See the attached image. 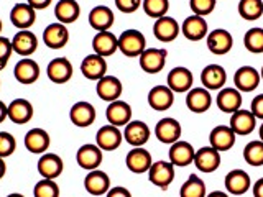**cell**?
I'll return each instance as SVG.
<instances>
[{
    "mask_svg": "<svg viewBox=\"0 0 263 197\" xmlns=\"http://www.w3.org/2000/svg\"><path fill=\"white\" fill-rule=\"evenodd\" d=\"M146 49L145 35L138 30H125L119 36V51L127 57H140Z\"/></svg>",
    "mask_w": 263,
    "mask_h": 197,
    "instance_id": "obj_1",
    "label": "cell"
},
{
    "mask_svg": "<svg viewBox=\"0 0 263 197\" xmlns=\"http://www.w3.org/2000/svg\"><path fill=\"white\" fill-rule=\"evenodd\" d=\"M168 51L163 48H146L145 51L140 54L138 63L140 68L148 74H158L166 66Z\"/></svg>",
    "mask_w": 263,
    "mask_h": 197,
    "instance_id": "obj_2",
    "label": "cell"
},
{
    "mask_svg": "<svg viewBox=\"0 0 263 197\" xmlns=\"http://www.w3.org/2000/svg\"><path fill=\"white\" fill-rule=\"evenodd\" d=\"M148 179L161 191H166L168 186L175 181V164L171 161H156L148 169Z\"/></svg>",
    "mask_w": 263,
    "mask_h": 197,
    "instance_id": "obj_3",
    "label": "cell"
},
{
    "mask_svg": "<svg viewBox=\"0 0 263 197\" xmlns=\"http://www.w3.org/2000/svg\"><path fill=\"white\" fill-rule=\"evenodd\" d=\"M166 82H168L166 86L175 94H184V92H189V90L193 89L194 76L187 68H184V66H176V68H173L170 71Z\"/></svg>",
    "mask_w": 263,
    "mask_h": 197,
    "instance_id": "obj_4",
    "label": "cell"
},
{
    "mask_svg": "<svg viewBox=\"0 0 263 197\" xmlns=\"http://www.w3.org/2000/svg\"><path fill=\"white\" fill-rule=\"evenodd\" d=\"M220 161H222L220 151H217L216 148H212L209 145V146H202V148H199V150L196 151L193 163L201 172L209 174V172H214V171L219 169Z\"/></svg>",
    "mask_w": 263,
    "mask_h": 197,
    "instance_id": "obj_5",
    "label": "cell"
},
{
    "mask_svg": "<svg viewBox=\"0 0 263 197\" xmlns=\"http://www.w3.org/2000/svg\"><path fill=\"white\" fill-rule=\"evenodd\" d=\"M179 33H181V25L173 16L164 15L161 18L155 20L153 35L161 43H171V41H175L179 36Z\"/></svg>",
    "mask_w": 263,
    "mask_h": 197,
    "instance_id": "obj_6",
    "label": "cell"
},
{
    "mask_svg": "<svg viewBox=\"0 0 263 197\" xmlns=\"http://www.w3.org/2000/svg\"><path fill=\"white\" fill-rule=\"evenodd\" d=\"M181 133H183V128H181V123L176 119L171 117H164L161 119L155 127V135L158 138V142L164 145H173L176 143L178 140H181Z\"/></svg>",
    "mask_w": 263,
    "mask_h": 197,
    "instance_id": "obj_7",
    "label": "cell"
},
{
    "mask_svg": "<svg viewBox=\"0 0 263 197\" xmlns=\"http://www.w3.org/2000/svg\"><path fill=\"white\" fill-rule=\"evenodd\" d=\"M150 135H152L150 127L142 120H130L125 125V130H123V138L134 148L143 146L150 140Z\"/></svg>",
    "mask_w": 263,
    "mask_h": 197,
    "instance_id": "obj_8",
    "label": "cell"
},
{
    "mask_svg": "<svg viewBox=\"0 0 263 197\" xmlns=\"http://www.w3.org/2000/svg\"><path fill=\"white\" fill-rule=\"evenodd\" d=\"M123 133L119 127L114 125H104L97 130L96 133V145L101 148L102 151H114L122 145Z\"/></svg>",
    "mask_w": 263,
    "mask_h": 197,
    "instance_id": "obj_9",
    "label": "cell"
},
{
    "mask_svg": "<svg viewBox=\"0 0 263 197\" xmlns=\"http://www.w3.org/2000/svg\"><path fill=\"white\" fill-rule=\"evenodd\" d=\"M260 72L253 66H242L234 74V84L235 89L240 92H252L260 86Z\"/></svg>",
    "mask_w": 263,
    "mask_h": 197,
    "instance_id": "obj_10",
    "label": "cell"
},
{
    "mask_svg": "<svg viewBox=\"0 0 263 197\" xmlns=\"http://www.w3.org/2000/svg\"><path fill=\"white\" fill-rule=\"evenodd\" d=\"M125 164H127V169L134 172V174H145V172H148V169L152 168L153 160H152L150 151H146L145 148L138 146L127 153Z\"/></svg>",
    "mask_w": 263,
    "mask_h": 197,
    "instance_id": "obj_11",
    "label": "cell"
},
{
    "mask_svg": "<svg viewBox=\"0 0 263 197\" xmlns=\"http://www.w3.org/2000/svg\"><path fill=\"white\" fill-rule=\"evenodd\" d=\"M208 49L212 54H227L234 46V36L224 28H216L208 33Z\"/></svg>",
    "mask_w": 263,
    "mask_h": 197,
    "instance_id": "obj_12",
    "label": "cell"
},
{
    "mask_svg": "<svg viewBox=\"0 0 263 197\" xmlns=\"http://www.w3.org/2000/svg\"><path fill=\"white\" fill-rule=\"evenodd\" d=\"M122 90L123 86L119 77L115 76H104L102 79L97 81V86H96V92L99 95V98L104 102H114V101H119L120 95H122Z\"/></svg>",
    "mask_w": 263,
    "mask_h": 197,
    "instance_id": "obj_13",
    "label": "cell"
},
{
    "mask_svg": "<svg viewBox=\"0 0 263 197\" xmlns=\"http://www.w3.org/2000/svg\"><path fill=\"white\" fill-rule=\"evenodd\" d=\"M102 150L97 145L92 143H86L82 145L78 153H76V161L82 169L92 171V169H99V166L102 164Z\"/></svg>",
    "mask_w": 263,
    "mask_h": 197,
    "instance_id": "obj_14",
    "label": "cell"
},
{
    "mask_svg": "<svg viewBox=\"0 0 263 197\" xmlns=\"http://www.w3.org/2000/svg\"><path fill=\"white\" fill-rule=\"evenodd\" d=\"M81 72L82 76L89 81H99L107 76V61L105 57L99 56L96 53L87 54L81 63Z\"/></svg>",
    "mask_w": 263,
    "mask_h": 197,
    "instance_id": "obj_15",
    "label": "cell"
},
{
    "mask_svg": "<svg viewBox=\"0 0 263 197\" xmlns=\"http://www.w3.org/2000/svg\"><path fill=\"white\" fill-rule=\"evenodd\" d=\"M229 127L234 130V133L238 136H247L257 127V119L250 110H237L234 113H230V123Z\"/></svg>",
    "mask_w": 263,
    "mask_h": 197,
    "instance_id": "obj_16",
    "label": "cell"
},
{
    "mask_svg": "<svg viewBox=\"0 0 263 197\" xmlns=\"http://www.w3.org/2000/svg\"><path fill=\"white\" fill-rule=\"evenodd\" d=\"M237 135L229 125H217L211 130L209 133V143L212 148H216L217 151H229L232 150L235 145Z\"/></svg>",
    "mask_w": 263,
    "mask_h": 197,
    "instance_id": "obj_17",
    "label": "cell"
},
{
    "mask_svg": "<svg viewBox=\"0 0 263 197\" xmlns=\"http://www.w3.org/2000/svg\"><path fill=\"white\" fill-rule=\"evenodd\" d=\"M72 72V64L68 57H54L46 68L48 79L54 84H66L68 81H71Z\"/></svg>",
    "mask_w": 263,
    "mask_h": 197,
    "instance_id": "obj_18",
    "label": "cell"
},
{
    "mask_svg": "<svg viewBox=\"0 0 263 197\" xmlns=\"http://www.w3.org/2000/svg\"><path fill=\"white\" fill-rule=\"evenodd\" d=\"M69 41V31L66 28V25L56 22L48 25L43 31V43L49 49H61L68 45Z\"/></svg>",
    "mask_w": 263,
    "mask_h": 197,
    "instance_id": "obj_19",
    "label": "cell"
},
{
    "mask_svg": "<svg viewBox=\"0 0 263 197\" xmlns=\"http://www.w3.org/2000/svg\"><path fill=\"white\" fill-rule=\"evenodd\" d=\"M181 33H183L184 38H187L189 41H201L208 36V33H209L208 22L204 20V16L193 13L183 22V25H181Z\"/></svg>",
    "mask_w": 263,
    "mask_h": 197,
    "instance_id": "obj_20",
    "label": "cell"
},
{
    "mask_svg": "<svg viewBox=\"0 0 263 197\" xmlns=\"http://www.w3.org/2000/svg\"><path fill=\"white\" fill-rule=\"evenodd\" d=\"M105 117H107V122H109V125H114V127H125L127 123L132 120V107L130 104H127L125 101H114L109 104L105 110Z\"/></svg>",
    "mask_w": 263,
    "mask_h": 197,
    "instance_id": "obj_21",
    "label": "cell"
},
{
    "mask_svg": "<svg viewBox=\"0 0 263 197\" xmlns=\"http://www.w3.org/2000/svg\"><path fill=\"white\" fill-rule=\"evenodd\" d=\"M175 104V92L168 86H155L148 92V105L156 112H164Z\"/></svg>",
    "mask_w": 263,
    "mask_h": 197,
    "instance_id": "obj_22",
    "label": "cell"
},
{
    "mask_svg": "<svg viewBox=\"0 0 263 197\" xmlns=\"http://www.w3.org/2000/svg\"><path fill=\"white\" fill-rule=\"evenodd\" d=\"M12 48L13 53H16L18 56L30 57L38 48V38L30 30H20L18 33H15V36L12 40Z\"/></svg>",
    "mask_w": 263,
    "mask_h": 197,
    "instance_id": "obj_23",
    "label": "cell"
},
{
    "mask_svg": "<svg viewBox=\"0 0 263 197\" xmlns=\"http://www.w3.org/2000/svg\"><path fill=\"white\" fill-rule=\"evenodd\" d=\"M212 97L211 90L204 87H193L186 95V107L193 113H204L211 109Z\"/></svg>",
    "mask_w": 263,
    "mask_h": 197,
    "instance_id": "obj_24",
    "label": "cell"
},
{
    "mask_svg": "<svg viewBox=\"0 0 263 197\" xmlns=\"http://www.w3.org/2000/svg\"><path fill=\"white\" fill-rule=\"evenodd\" d=\"M69 119L72 122V125H76L79 128H86L89 125H92V123L96 122L94 105L86 102V101L76 102L69 110Z\"/></svg>",
    "mask_w": 263,
    "mask_h": 197,
    "instance_id": "obj_25",
    "label": "cell"
},
{
    "mask_svg": "<svg viewBox=\"0 0 263 197\" xmlns=\"http://www.w3.org/2000/svg\"><path fill=\"white\" fill-rule=\"evenodd\" d=\"M226 81H227V72L220 64H209L201 72L202 87L208 90H220L226 86Z\"/></svg>",
    "mask_w": 263,
    "mask_h": 197,
    "instance_id": "obj_26",
    "label": "cell"
},
{
    "mask_svg": "<svg viewBox=\"0 0 263 197\" xmlns=\"http://www.w3.org/2000/svg\"><path fill=\"white\" fill-rule=\"evenodd\" d=\"M216 102L220 112L224 113H234L237 110H240L242 107V92L237 90L235 87H224L219 90V94L216 97Z\"/></svg>",
    "mask_w": 263,
    "mask_h": 197,
    "instance_id": "obj_27",
    "label": "cell"
},
{
    "mask_svg": "<svg viewBox=\"0 0 263 197\" xmlns=\"http://www.w3.org/2000/svg\"><path fill=\"white\" fill-rule=\"evenodd\" d=\"M13 76L23 86L35 84L40 77V66L36 61L30 60V57H25V60H20L15 64Z\"/></svg>",
    "mask_w": 263,
    "mask_h": 197,
    "instance_id": "obj_28",
    "label": "cell"
},
{
    "mask_svg": "<svg viewBox=\"0 0 263 197\" xmlns=\"http://www.w3.org/2000/svg\"><path fill=\"white\" fill-rule=\"evenodd\" d=\"M64 169V163L61 160V156H58L56 153H43L38 161V172L41 178L45 179H56L58 176H61V172Z\"/></svg>",
    "mask_w": 263,
    "mask_h": 197,
    "instance_id": "obj_29",
    "label": "cell"
},
{
    "mask_svg": "<svg viewBox=\"0 0 263 197\" xmlns=\"http://www.w3.org/2000/svg\"><path fill=\"white\" fill-rule=\"evenodd\" d=\"M84 187L89 194L92 195H104L110 189V178L107 172L101 169L89 171V174L84 178Z\"/></svg>",
    "mask_w": 263,
    "mask_h": 197,
    "instance_id": "obj_30",
    "label": "cell"
},
{
    "mask_svg": "<svg viewBox=\"0 0 263 197\" xmlns=\"http://www.w3.org/2000/svg\"><path fill=\"white\" fill-rule=\"evenodd\" d=\"M226 191L234 195H242L250 189V176L243 169H232L224 179Z\"/></svg>",
    "mask_w": 263,
    "mask_h": 197,
    "instance_id": "obj_31",
    "label": "cell"
},
{
    "mask_svg": "<svg viewBox=\"0 0 263 197\" xmlns=\"http://www.w3.org/2000/svg\"><path fill=\"white\" fill-rule=\"evenodd\" d=\"M170 146H171L170 148V161L175 164V166H189V164H193L196 150L191 143L178 140L176 143H173Z\"/></svg>",
    "mask_w": 263,
    "mask_h": 197,
    "instance_id": "obj_32",
    "label": "cell"
},
{
    "mask_svg": "<svg viewBox=\"0 0 263 197\" xmlns=\"http://www.w3.org/2000/svg\"><path fill=\"white\" fill-rule=\"evenodd\" d=\"M92 49L96 54L109 57L119 49V38L110 31H97L92 38Z\"/></svg>",
    "mask_w": 263,
    "mask_h": 197,
    "instance_id": "obj_33",
    "label": "cell"
},
{
    "mask_svg": "<svg viewBox=\"0 0 263 197\" xmlns=\"http://www.w3.org/2000/svg\"><path fill=\"white\" fill-rule=\"evenodd\" d=\"M36 10L28 4H16L10 12V22L18 30H30L35 25Z\"/></svg>",
    "mask_w": 263,
    "mask_h": 197,
    "instance_id": "obj_34",
    "label": "cell"
},
{
    "mask_svg": "<svg viewBox=\"0 0 263 197\" xmlns=\"http://www.w3.org/2000/svg\"><path fill=\"white\" fill-rule=\"evenodd\" d=\"M49 145H51V138H49L48 131L43 128H31L27 135H25V146L33 154H43L48 151Z\"/></svg>",
    "mask_w": 263,
    "mask_h": 197,
    "instance_id": "obj_35",
    "label": "cell"
},
{
    "mask_svg": "<svg viewBox=\"0 0 263 197\" xmlns=\"http://www.w3.org/2000/svg\"><path fill=\"white\" fill-rule=\"evenodd\" d=\"M115 22V15L109 7L97 5L89 12V25L96 31H109Z\"/></svg>",
    "mask_w": 263,
    "mask_h": 197,
    "instance_id": "obj_36",
    "label": "cell"
},
{
    "mask_svg": "<svg viewBox=\"0 0 263 197\" xmlns=\"http://www.w3.org/2000/svg\"><path fill=\"white\" fill-rule=\"evenodd\" d=\"M8 119L16 125H25L33 119V105L27 98H13L8 104Z\"/></svg>",
    "mask_w": 263,
    "mask_h": 197,
    "instance_id": "obj_37",
    "label": "cell"
},
{
    "mask_svg": "<svg viewBox=\"0 0 263 197\" xmlns=\"http://www.w3.org/2000/svg\"><path fill=\"white\" fill-rule=\"evenodd\" d=\"M81 15V7L76 0H60L54 5V16L63 25L74 23Z\"/></svg>",
    "mask_w": 263,
    "mask_h": 197,
    "instance_id": "obj_38",
    "label": "cell"
},
{
    "mask_svg": "<svg viewBox=\"0 0 263 197\" xmlns=\"http://www.w3.org/2000/svg\"><path fill=\"white\" fill-rule=\"evenodd\" d=\"M238 15L247 22H255L263 15V0H240Z\"/></svg>",
    "mask_w": 263,
    "mask_h": 197,
    "instance_id": "obj_39",
    "label": "cell"
},
{
    "mask_svg": "<svg viewBox=\"0 0 263 197\" xmlns=\"http://www.w3.org/2000/svg\"><path fill=\"white\" fill-rule=\"evenodd\" d=\"M205 184L201 178H197L196 174H191L187 178L186 183L181 186L179 197H205Z\"/></svg>",
    "mask_w": 263,
    "mask_h": 197,
    "instance_id": "obj_40",
    "label": "cell"
},
{
    "mask_svg": "<svg viewBox=\"0 0 263 197\" xmlns=\"http://www.w3.org/2000/svg\"><path fill=\"white\" fill-rule=\"evenodd\" d=\"M243 160L250 166H263V142L253 140L243 148Z\"/></svg>",
    "mask_w": 263,
    "mask_h": 197,
    "instance_id": "obj_41",
    "label": "cell"
},
{
    "mask_svg": "<svg viewBox=\"0 0 263 197\" xmlns=\"http://www.w3.org/2000/svg\"><path fill=\"white\" fill-rule=\"evenodd\" d=\"M243 45L247 48V51H250L253 54L263 53V28H250L245 33L243 36Z\"/></svg>",
    "mask_w": 263,
    "mask_h": 197,
    "instance_id": "obj_42",
    "label": "cell"
},
{
    "mask_svg": "<svg viewBox=\"0 0 263 197\" xmlns=\"http://www.w3.org/2000/svg\"><path fill=\"white\" fill-rule=\"evenodd\" d=\"M142 8L145 10V13L150 16V18L158 20V18H161V16H164L168 13L170 0H143Z\"/></svg>",
    "mask_w": 263,
    "mask_h": 197,
    "instance_id": "obj_43",
    "label": "cell"
},
{
    "mask_svg": "<svg viewBox=\"0 0 263 197\" xmlns=\"http://www.w3.org/2000/svg\"><path fill=\"white\" fill-rule=\"evenodd\" d=\"M35 197H60V186L54 183V179H41L33 187Z\"/></svg>",
    "mask_w": 263,
    "mask_h": 197,
    "instance_id": "obj_44",
    "label": "cell"
},
{
    "mask_svg": "<svg viewBox=\"0 0 263 197\" xmlns=\"http://www.w3.org/2000/svg\"><path fill=\"white\" fill-rule=\"evenodd\" d=\"M16 150V140L8 131H0V158H8Z\"/></svg>",
    "mask_w": 263,
    "mask_h": 197,
    "instance_id": "obj_45",
    "label": "cell"
},
{
    "mask_svg": "<svg viewBox=\"0 0 263 197\" xmlns=\"http://www.w3.org/2000/svg\"><path fill=\"white\" fill-rule=\"evenodd\" d=\"M189 7L194 15L205 16L214 12L216 8V0H189Z\"/></svg>",
    "mask_w": 263,
    "mask_h": 197,
    "instance_id": "obj_46",
    "label": "cell"
},
{
    "mask_svg": "<svg viewBox=\"0 0 263 197\" xmlns=\"http://www.w3.org/2000/svg\"><path fill=\"white\" fill-rule=\"evenodd\" d=\"M143 0H115V7L122 13H135L142 7Z\"/></svg>",
    "mask_w": 263,
    "mask_h": 197,
    "instance_id": "obj_47",
    "label": "cell"
},
{
    "mask_svg": "<svg viewBox=\"0 0 263 197\" xmlns=\"http://www.w3.org/2000/svg\"><path fill=\"white\" fill-rule=\"evenodd\" d=\"M12 53H13L12 40H8L5 36H0V60H2V61H8V60H10Z\"/></svg>",
    "mask_w": 263,
    "mask_h": 197,
    "instance_id": "obj_48",
    "label": "cell"
},
{
    "mask_svg": "<svg viewBox=\"0 0 263 197\" xmlns=\"http://www.w3.org/2000/svg\"><path fill=\"white\" fill-rule=\"evenodd\" d=\"M250 112L255 115V119L257 120H263V94H258L252 101Z\"/></svg>",
    "mask_w": 263,
    "mask_h": 197,
    "instance_id": "obj_49",
    "label": "cell"
},
{
    "mask_svg": "<svg viewBox=\"0 0 263 197\" xmlns=\"http://www.w3.org/2000/svg\"><path fill=\"white\" fill-rule=\"evenodd\" d=\"M105 197H132V194H130V191L127 187L117 186L114 189H109V192L105 194Z\"/></svg>",
    "mask_w": 263,
    "mask_h": 197,
    "instance_id": "obj_50",
    "label": "cell"
},
{
    "mask_svg": "<svg viewBox=\"0 0 263 197\" xmlns=\"http://www.w3.org/2000/svg\"><path fill=\"white\" fill-rule=\"evenodd\" d=\"M53 0H27V4L33 7L35 10H45L49 5H51Z\"/></svg>",
    "mask_w": 263,
    "mask_h": 197,
    "instance_id": "obj_51",
    "label": "cell"
},
{
    "mask_svg": "<svg viewBox=\"0 0 263 197\" xmlns=\"http://www.w3.org/2000/svg\"><path fill=\"white\" fill-rule=\"evenodd\" d=\"M252 192H253V197H263V178L253 184Z\"/></svg>",
    "mask_w": 263,
    "mask_h": 197,
    "instance_id": "obj_52",
    "label": "cell"
},
{
    "mask_svg": "<svg viewBox=\"0 0 263 197\" xmlns=\"http://www.w3.org/2000/svg\"><path fill=\"white\" fill-rule=\"evenodd\" d=\"M8 119V105H5V102L0 101V123H4Z\"/></svg>",
    "mask_w": 263,
    "mask_h": 197,
    "instance_id": "obj_53",
    "label": "cell"
},
{
    "mask_svg": "<svg viewBox=\"0 0 263 197\" xmlns=\"http://www.w3.org/2000/svg\"><path fill=\"white\" fill-rule=\"evenodd\" d=\"M5 172H7V164H5L4 158H0V179L5 176Z\"/></svg>",
    "mask_w": 263,
    "mask_h": 197,
    "instance_id": "obj_54",
    "label": "cell"
},
{
    "mask_svg": "<svg viewBox=\"0 0 263 197\" xmlns=\"http://www.w3.org/2000/svg\"><path fill=\"white\" fill-rule=\"evenodd\" d=\"M205 197H229L224 191H212L211 194H208Z\"/></svg>",
    "mask_w": 263,
    "mask_h": 197,
    "instance_id": "obj_55",
    "label": "cell"
},
{
    "mask_svg": "<svg viewBox=\"0 0 263 197\" xmlns=\"http://www.w3.org/2000/svg\"><path fill=\"white\" fill-rule=\"evenodd\" d=\"M7 64H8V61H2V60H0V71H4L7 68Z\"/></svg>",
    "mask_w": 263,
    "mask_h": 197,
    "instance_id": "obj_56",
    "label": "cell"
},
{
    "mask_svg": "<svg viewBox=\"0 0 263 197\" xmlns=\"http://www.w3.org/2000/svg\"><path fill=\"white\" fill-rule=\"evenodd\" d=\"M7 197H25L23 194H8Z\"/></svg>",
    "mask_w": 263,
    "mask_h": 197,
    "instance_id": "obj_57",
    "label": "cell"
},
{
    "mask_svg": "<svg viewBox=\"0 0 263 197\" xmlns=\"http://www.w3.org/2000/svg\"><path fill=\"white\" fill-rule=\"evenodd\" d=\"M260 140H261V142H263V125L260 127Z\"/></svg>",
    "mask_w": 263,
    "mask_h": 197,
    "instance_id": "obj_58",
    "label": "cell"
},
{
    "mask_svg": "<svg viewBox=\"0 0 263 197\" xmlns=\"http://www.w3.org/2000/svg\"><path fill=\"white\" fill-rule=\"evenodd\" d=\"M260 77L263 79V68H261V71H260Z\"/></svg>",
    "mask_w": 263,
    "mask_h": 197,
    "instance_id": "obj_59",
    "label": "cell"
},
{
    "mask_svg": "<svg viewBox=\"0 0 263 197\" xmlns=\"http://www.w3.org/2000/svg\"><path fill=\"white\" fill-rule=\"evenodd\" d=\"M0 33H2V20H0Z\"/></svg>",
    "mask_w": 263,
    "mask_h": 197,
    "instance_id": "obj_60",
    "label": "cell"
}]
</instances>
